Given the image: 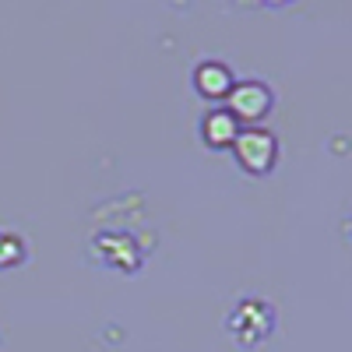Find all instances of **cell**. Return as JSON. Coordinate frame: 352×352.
Here are the masks:
<instances>
[{
  "mask_svg": "<svg viewBox=\"0 0 352 352\" xmlns=\"http://www.w3.org/2000/svg\"><path fill=\"white\" fill-rule=\"evenodd\" d=\"M229 155L236 159V166L254 176V180H261V176H272L278 159H282V144H278V134L272 127H243L240 138L232 141Z\"/></svg>",
  "mask_w": 352,
  "mask_h": 352,
  "instance_id": "cell-1",
  "label": "cell"
},
{
  "mask_svg": "<svg viewBox=\"0 0 352 352\" xmlns=\"http://www.w3.org/2000/svg\"><path fill=\"white\" fill-rule=\"evenodd\" d=\"M226 331L240 349H257V345L268 342L272 331H275V307L268 300L247 296L226 317Z\"/></svg>",
  "mask_w": 352,
  "mask_h": 352,
  "instance_id": "cell-2",
  "label": "cell"
},
{
  "mask_svg": "<svg viewBox=\"0 0 352 352\" xmlns=\"http://www.w3.org/2000/svg\"><path fill=\"white\" fill-rule=\"evenodd\" d=\"M222 106L236 116L240 127H261L275 109V92L261 78H236V85H232V92Z\"/></svg>",
  "mask_w": 352,
  "mask_h": 352,
  "instance_id": "cell-3",
  "label": "cell"
},
{
  "mask_svg": "<svg viewBox=\"0 0 352 352\" xmlns=\"http://www.w3.org/2000/svg\"><path fill=\"white\" fill-rule=\"evenodd\" d=\"M92 254H96L99 264H106V268L120 272V275H134V272H141V264H144L141 243L127 229H102L99 236L92 240Z\"/></svg>",
  "mask_w": 352,
  "mask_h": 352,
  "instance_id": "cell-4",
  "label": "cell"
},
{
  "mask_svg": "<svg viewBox=\"0 0 352 352\" xmlns=\"http://www.w3.org/2000/svg\"><path fill=\"white\" fill-rule=\"evenodd\" d=\"M190 85L194 92L212 102V106H222L232 92V85H236V74H232V67L226 60H215V56H208V60L194 64V74H190Z\"/></svg>",
  "mask_w": 352,
  "mask_h": 352,
  "instance_id": "cell-5",
  "label": "cell"
},
{
  "mask_svg": "<svg viewBox=\"0 0 352 352\" xmlns=\"http://www.w3.org/2000/svg\"><path fill=\"white\" fill-rule=\"evenodd\" d=\"M240 120L232 116L226 106H212L208 113L201 116V124H197V134H201V144L208 152H229L232 148V141L240 138Z\"/></svg>",
  "mask_w": 352,
  "mask_h": 352,
  "instance_id": "cell-6",
  "label": "cell"
},
{
  "mask_svg": "<svg viewBox=\"0 0 352 352\" xmlns=\"http://www.w3.org/2000/svg\"><path fill=\"white\" fill-rule=\"evenodd\" d=\"M28 261V243L18 229H0V272H14Z\"/></svg>",
  "mask_w": 352,
  "mask_h": 352,
  "instance_id": "cell-7",
  "label": "cell"
},
{
  "mask_svg": "<svg viewBox=\"0 0 352 352\" xmlns=\"http://www.w3.org/2000/svg\"><path fill=\"white\" fill-rule=\"evenodd\" d=\"M349 236H352V215H349Z\"/></svg>",
  "mask_w": 352,
  "mask_h": 352,
  "instance_id": "cell-8",
  "label": "cell"
}]
</instances>
